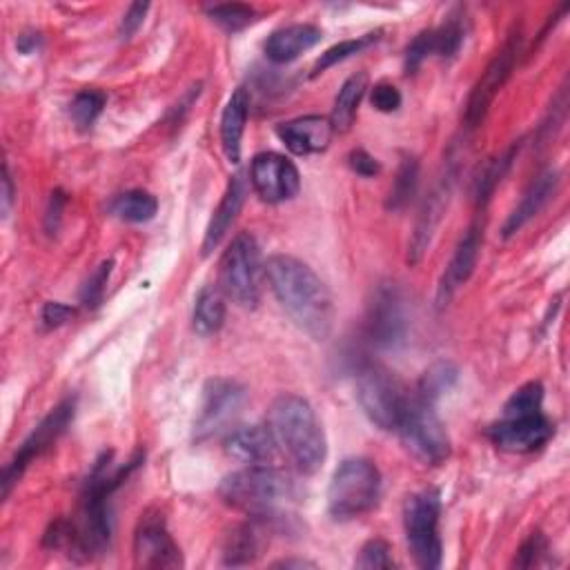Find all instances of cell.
<instances>
[{"label":"cell","instance_id":"cell-11","mask_svg":"<svg viewBox=\"0 0 570 570\" xmlns=\"http://www.w3.org/2000/svg\"><path fill=\"white\" fill-rule=\"evenodd\" d=\"M77 414V399H65L60 401L36 428L30 433V437L21 444V448L16 451V455L12 457V461L5 466L3 470V479H0V497L8 499L12 488L16 486V481L23 477V472L27 470V466L38 459L47 448H52L62 433L69 428V423L75 421Z\"/></svg>","mask_w":570,"mask_h":570},{"label":"cell","instance_id":"cell-7","mask_svg":"<svg viewBox=\"0 0 570 570\" xmlns=\"http://www.w3.org/2000/svg\"><path fill=\"white\" fill-rule=\"evenodd\" d=\"M397 433L403 448L425 466H442L453 453L448 431L435 412V403L421 397L410 399Z\"/></svg>","mask_w":570,"mask_h":570},{"label":"cell","instance_id":"cell-39","mask_svg":"<svg viewBox=\"0 0 570 570\" xmlns=\"http://www.w3.org/2000/svg\"><path fill=\"white\" fill-rule=\"evenodd\" d=\"M401 92L392 86V83H377L373 88V94H371V103L377 112H384V114H392L401 107Z\"/></svg>","mask_w":570,"mask_h":570},{"label":"cell","instance_id":"cell-40","mask_svg":"<svg viewBox=\"0 0 570 570\" xmlns=\"http://www.w3.org/2000/svg\"><path fill=\"white\" fill-rule=\"evenodd\" d=\"M148 12H150L148 3H132L127 8V12L123 14V21H121V27H118V36L123 41H129L142 27V23H146Z\"/></svg>","mask_w":570,"mask_h":570},{"label":"cell","instance_id":"cell-18","mask_svg":"<svg viewBox=\"0 0 570 570\" xmlns=\"http://www.w3.org/2000/svg\"><path fill=\"white\" fill-rule=\"evenodd\" d=\"M278 138L293 155L308 157L326 152L332 142L334 127L326 116H301L276 127Z\"/></svg>","mask_w":570,"mask_h":570},{"label":"cell","instance_id":"cell-9","mask_svg":"<svg viewBox=\"0 0 570 570\" xmlns=\"http://www.w3.org/2000/svg\"><path fill=\"white\" fill-rule=\"evenodd\" d=\"M261 250L250 232L232 239L219 263L221 293L243 308H254L261 295Z\"/></svg>","mask_w":570,"mask_h":570},{"label":"cell","instance_id":"cell-42","mask_svg":"<svg viewBox=\"0 0 570 570\" xmlns=\"http://www.w3.org/2000/svg\"><path fill=\"white\" fill-rule=\"evenodd\" d=\"M75 317H77V308L58 304V301H49L43 308V323H45V328H58V326L71 321Z\"/></svg>","mask_w":570,"mask_h":570},{"label":"cell","instance_id":"cell-22","mask_svg":"<svg viewBox=\"0 0 570 570\" xmlns=\"http://www.w3.org/2000/svg\"><path fill=\"white\" fill-rule=\"evenodd\" d=\"M323 38V32L317 25H288L272 32V36L265 41V56L276 62L285 65L297 60L304 52L319 45Z\"/></svg>","mask_w":570,"mask_h":570},{"label":"cell","instance_id":"cell-5","mask_svg":"<svg viewBox=\"0 0 570 570\" xmlns=\"http://www.w3.org/2000/svg\"><path fill=\"white\" fill-rule=\"evenodd\" d=\"M381 497L379 468L362 457L337 466L328 486V513L334 522H352L377 509Z\"/></svg>","mask_w":570,"mask_h":570},{"label":"cell","instance_id":"cell-17","mask_svg":"<svg viewBox=\"0 0 570 570\" xmlns=\"http://www.w3.org/2000/svg\"><path fill=\"white\" fill-rule=\"evenodd\" d=\"M481 239H483L481 228H479V224H475L468 228V232L457 243V248L440 278V285H437V308L440 310L453 301L457 290L472 276L477 261H479Z\"/></svg>","mask_w":570,"mask_h":570},{"label":"cell","instance_id":"cell-46","mask_svg":"<svg viewBox=\"0 0 570 570\" xmlns=\"http://www.w3.org/2000/svg\"><path fill=\"white\" fill-rule=\"evenodd\" d=\"M274 566L276 568H315V563L306 561V559H283V561H276Z\"/></svg>","mask_w":570,"mask_h":570},{"label":"cell","instance_id":"cell-21","mask_svg":"<svg viewBox=\"0 0 570 570\" xmlns=\"http://www.w3.org/2000/svg\"><path fill=\"white\" fill-rule=\"evenodd\" d=\"M559 187V172L557 170H546L542 172L524 192L522 201L517 203V207L511 212V217L506 219L504 228H502V237L511 239L513 235H517L528 221H533L537 214L548 205V201L555 196Z\"/></svg>","mask_w":570,"mask_h":570},{"label":"cell","instance_id":"cell-32","mask_svg":"<svg viewBox=\"0 0 570 570\" xmlns=\"http://www.w3.org/2000/svg\"><path fill=\"white\" fill-rule=\"evenodd\" d=\"M379 41V32L377 34H366V36H360V38H350V41H341L337 45H332L330 49H326L319 60L315 62L312 67V77H319L323 75V71H328L330 67L352 58L354 54H362L364 49H368L371 45H375Z\"/></svg>","mask_w":570,"mask_h":570},{"label":"cell","instance_id":"cell-6","mask_svg":"<svg viewBox=\"0 0 570 570\" xmlns=\"http://www.w3.org/2000/svg\"><path fill=\"white\" fill-rule=\"evenodd\" d=\"M442 517V494L435 488H428L408 497L403 506V531L408 548L419 568L435 570L442 566L444 546L440 535Z\"/></svg>","mask_w":570,"mask_h":570},{"label":"cell","instance_id":"cell-27","mask_svg":"<svg viewBox=\"0 0 570 570\" xmlns=\"http://www.w3.org/2000/svg\"><path fill=\"white\" fill-rule=\"evenodd\" d=\"M159 201L150 192L129 190L114 198L112 214L125 224H148L157 217Z\"/></svg>","mask_w":570,"mask_h":570},{"label":"cell","instance_id":"cell-36","mask_svg":"<svg viewBox=\"0 0 570 570\" xmlns=\"http://www.w3.org/2000/svg\"><path fill=\"white\" fill-rule=\"evenodd\" d=\"M356 568H366V570H390V568H395L390 544L384 542V539H371L362 548L360 559H356Z\"/></svg>","mask_w":570,"mask_h":570},{"label":"cell","instance_id":"cell-25","mask_svg":"<svg viewBox=\"0 0 570 570\" xmlns=\"http://www.w3.org/2000/svg\"><path fill=\"white\" fill-rule=\"evenodd\" d=\"M368 90V75L366 71H360V75H352L339 90L337 99H334V107L330 114V123L334 127V134H345L354 118H356V110H360L364 96Z\"/></svg>","mask_w":570,"mask_h":570},{"label":"cell","instance_id":"cell-26","mask_svg":"<svg viewBox=\"0 0 570 570\" xmlns=\"http://www.w3.org/2000/svg\"><path fill=\"white\" fill-rule=\"evenodd\" d=\"M194 330L201 337H212L217 334L224 323H226V297L221 293V288H214V285H207L203 288L194 301Z\"/></svg>","mask_w":570,"mask_h":570},{"label":"cell","instance_id":"cell-43","mask_svg":"<svg viewBox=\"0 0 570 570\" xmlns=\"http://www.w3.org/2000/svg\"><path fill=\"white\" fill-rule=\"evenodd\" d=\"M67 196L62 190H54L49 205H47V214H45V230L47 235H56L60 228V219H62V209H65Z\"/></svg>","mask_w":570,"mask_h":570},{"label":"cell","instance_id":"cell-44","mask_svg":"<svg viewBox=\"0 0 570 570\" xmlns=\"http://www.w3.org/2000/svg\"><path fill=\"white\" fill-rule=\"evenodd\" d=\"M16 192H14V181L10 174V166H3V192H0V212H3V219L10 217L12 205H14Z\"/></svg>","mask_w":570,"mask_h":570},{"label":"cell","instance_id":"cell-3","mask_svg":"<svg viewBox=\"0 0 570 570\" xmlns=\"http://www.w3.org/2000/svg\"><path fill=\"white\" fill-rule=\"evenodd\" d=\"M219 494L235 511L254 520H274L285 506L297 502L299 486L288 472L263 464L228 475L219 486Z\"/></svg>","mask_w":570,"mask_h":570},{"label":"cell","instance_id":"cell-1","mask_svg":"<svg viewBox=\"0 0 570 570\" xmlns=\"http://www.w3.org/2000/svg\"><path fill=\"white\" fill-rule=\"evenodd\" d=\"M263 272L288 317L315 341H326L334 328V301L317 272L288 254H274Z\"/></svg>","mask_w":570,"mask_h":570},{"label":"cell","instance_id":"cell-31","mask_svg":"<svg viewBox=\"0 0 570 570\" xmlns=\"http://www.w3.org/2000/svg\"><path fill=\"white\" fill-rule=\"evenodd\" d=\"M417 187H419V161L414 157H406L401 161V168H399L397 179L392 183V190L388 194L386 207L392 209V212L403 209L412 201V196L417 194Z\"/></svg>","mask_w":570,"mask_h":570},{"label":"cell","instance_id":"cell-20","mask_svg":"<svg viewBox=\"0 0 570 570\" xmlns=\"http://www.w3.org/2000/svg\"><path fill=\"white\" fill-rule=\"evenodd\" d=\"M276 451L278 446L267 425H241L226 437V453L246 466L270 464Z\"/></svg>","mask_w":570,"mask_h":570},{"label":"cell","instance_id":"cell-37","mask_svg":"<svg viewBox=\"0 0 570 570\" xmlns=\"http://www.w3.org/2000/svg\"><path fill=\"white\" fill-rule=\"evenodd\" d=\"M428 56H433V30H423L406 49V71L414 75V71L423 65Z\"/></svg>","mask_w":570,"mask_h":570},{"label":"cell","instance_id":"cell-35","mask_svg":"<svg viewBox=\"0 0 570 570\" xmlns=\"http://www.w3.org/2000/svg\"><path fill=\"white\" fill-rule=\"evenodd\" d=\"M112 267H114V261H103L92 274L90 278L86 281L83 290H81V301L86 308L94 310L101 306L103 297H105V290H107V281H110V274H112Z\"/></svg>","mask_w":570,"mask_h":570},{"label":"cell","instance_id":"cell-33","mask_svg":"<svg viewBox=\"0 0 570 570\" xmlns=\"http://www.w3.org/2000/svg\"><path fill=\"white\" fill-rule=\"evenodd\" d=\"M207 16L212 19V23H217L221 30L237 34L243 32L246 27H250L256 21V10L243 3H224V5H214L207 10Z\"/></svg>","mask_w":570,"mask_h":570},{"label":"cell","instance_id":"cell-29","mask_svg":"<svg viewBox=\"0 0 570 570\" xmlns=\"http://www.w3.org/2000/svg\"><path fill=\"white\" fill-rule=\"evenodd\" d=\"M520 142H515V146H511L502 157H497L494 161H490V166L483 170V174L479 176V181H477V190H475V201L483 207L488 201H490V196L494 194V190H497V185L504 181V176L509 174V170L513 168V163H515V159H517V155H520Z\"/></svg>","mask_w":570,"mask_h":570},{"label":"cell","instance_id":"cell-24","mask_svg":"<svg viewBox=\"0 0 570 570\" xmlns=\"http://www.w3.org/2000/svg\"><path fill=\"white\" fill-rule=\"evenodd\" d=\"M263 531L261 520L239 524L230 531L224 544V563L226 566H248L261 557L263 550Z\"/></svg>","mask_w":570,"mask_h":570},{"label":"cell","instance_id":"cell-14","mask_svg":"<svg viewBox=\"0 0 570 570\" xmlns=\"http://www.w3.org/2000/svg\"><path fill=\"white\" fill-rule=\"evenodd\" d=\"M250 183L265 203H285L299 194L301 174L297 166L276 152H263L252 159Z\"/></svg>","mask_w":570,"mask_h":570},{"label":"cell","instance_id":"cell-28","mask_svg":"<svg viewBox=\"0 0 570 570\" xmlns=\"http://www.w3.org/2000/svg\"><path fill=\"white\" fill-rule=\"evenodd\" d=\"M459 379V368L453 362H437L428 368L419 381L417 397L437 403L442 395H446L451 388H455Z\"/></svg>","mask_w":570,"mask_h":570},{"label":"cell","instance_id":"cell-34","mask_svg":"<svg viewBox=\"0 0 570 570\" xmlns=\"http://www.w3.org/2000/svg\"><path fill=\"white\" fill-rule=\"evenodd\" d=\"M105 103H107V99H105L103 92H99V90H86V92L77 94L75 101H71V105H69V116H71V121H75V125H77L79 129L86 132V129H90V127L96 123V118L103 114Z\"/></svg>","mask_w":570,"mask_h":570},{"label":"cell","instance_id":"cell-38","mask_svg":"<svg viewBox=\"0 0 570 570\" xmlns=\"http://www.w3.org/2000/svg\"><path fill=\"white\" fill-rule=\"evenodd\" d=\"M548 552V542L542 533H533L517 550L513 566L517 568H533L539 563V559Z\"/></svg>","mask_w":570,"mask_h":570},{"label":"cell","instance_id":"cell-8","mask_svg":"<svg viewBox=\"0 0 570 570\" xmlns=\"http://www.w3.org/2000/svg\"><path fill=\"white\" fill-rule=\"evenodd\" d=\"M356 399L377 428L397 433L412 397H408L403 384L388 368L366 364L356 375Z\"/></svg>","mask_w":570,"mask_h":570},{"label":"cell","instance_id":"cell-23","mask_svg":"<svg viewBox=\"0 0 570 570\" xmlns=\"http://www.w3.org/2000/svg\"><path fill=\"white\" fill-rule=\"evenodd\" d=\"M248 114H250V99H248V92L243 88H239L230 96V101L221 114V146H224L228 161L235 166L241 161V140H243Z\"/></svg>","mask_w":570,"mask_h":570},{"label":"cell","instance_id":"cell-12","mask_svg":"<svg viewBox=\"0 0 570 570\" xmlns=\"http://www.w3.org/2000/svg\"><path fill=\"white\" fill-rule=\"evenodd\" d=\"M134 563L138 568H181L183 555L174 542L166 515L150 509L140 515L134 533Z\"/></svg>","mask_w":570,"mask_h":570},{"label":"cell","instance_id":"cell-30","mask_svg":"<svg viewBox=\"0 0 570 570\" xmlns=\"http://www.w3.org/2000/svg\"><path fill=\"white\" fill-rule=\"evenodd\" d=\"M466 21L461 14H451L440 27L433 30V56L453 58L466 41Z\"/></svg>","mask_w":570,"mask_h":570},{"label":"cell","instance_id":"cell-4","mask_svg":"<svg viewBox=\"0 0 570 570\" xmlns=\"http://www.w3.org/2000/svg\"><path fill=\"white\" fill-rule=\"evenodd\" d=\"M555 435V423L544 414V386L528 381L504 406V417L488 428L490 442L506 453L526 455L544 448Z\"/></svg>","mask_w":570,"mask_h":570},{"label":"cell","instance_id":"cell-2","mask_svg":"<svg viewBox=\"0 0 570 570\" xmlns=\"http://www.w3.org/2000/svg\"><path fill=\"white\" fill-rule=\"evenodd\" d=\"M267 428L278 451L285 453L297 470L315 475L323 466L328 442L308 399L299 395L276 397L267 410Z\"/></svg>","mask_w":570,"mask_h":570},{"label":"cell","instance_id":"cell-13","mask_svg":"<svg viewBox=\"0 0 570 570\" xmlns=\"http://www.w3.org/2000/svg\"><path fill=\"white\" fill-rule=\"evenodd\" d=\"M246 397V388L239 381L226 377L209 379L203 388V401L194 423L196 437L205 440L224 431V428L241 412Z\"/></svg>","mask_w":570,"mask_h":570},{"label":"cell","instance_id":"cell-45","mask_svg":"<svg viewBox=\"0 0 570 570\" xmlns=\"http://www.w3.org/2000/svg\"><path fill=\"white\" fill-rule=\"evenodd\" d=\"M16 47L21 54H34L41 47V34H23L16 41Z\"/></svg>","mask_w":570,"mask_h":570},{"label":"cell","instance_id":"cell-19","mask_svg":"<svg viewBox=\"0 0 570 570\" xmlns=\"http://www.w3.org/2000/svg\"><path fill=\"white\" fill-rule=\"evenodd\" d=\"M246 194H248L246 181L239 174H235L228 181V187H226V192L221 196V203H219L217 209H214L212 219L207 224V230H205V237H203V246H201V254L203 256H209L214 250L221 246V241L226 239V235L230 232V228L235 226L237 217L243 209Z\"/></svg>","mask_w":570,"mask_h":570},{"label":"cell","instance_id":"cell-41","mask_svg":"<svg viewBox=\"0 0 570 570\" xmlns=\"http://www.w3.org/2000/svg\"><path fill=\"white\" fill-rule=\"evenodd\" d=\"M347 166H350V170L354 174H360L364 179H373V176H377L381 172L379 161L373 155H368L366 150H352L347 155Z\"/></svg>","mask_w":570,"mask_h":570},{"label":"cell","instance_id":"cell-10","mask_svg":"<svg viewBox=\"0 0 570 570\" xmlns=\"http://www.w3.org/2000/svg\"><path fill=\"white\" fill-rule=\"evenodd\" d=\"M522 43H524L522 25H515L513 32L509 34L506 43L502 45V49L494 54V58L488 62V67L483 69V75L479 77V81L475 83V88H472V92L468 96L466 112H464L466 129H477L483 123V118H486L494 96L502 92V88L513 77L517 58L522 54Z\"/></svg>","mask_w":570,"mask_h":570},{"label":"cell","instance_id":"cell-15","mask_svg":"<svg viewBox=\"0 0 570 570\" xmlns=\"http://www.w3.org/2000/svg\"><path fill=\"white\" fill-rule=\"evenodd\" d=\"M368 339L377 347H397L406 339V315L401 306V297L395 285H381L371 304L368 323H366Z\"/></svg>","mask_w":570,"mask_h":570},{"label":"cell","instance_id":"cell-16","mask_svg":"<svg viewBox=\"0 0 570 570\" xmlns=\"http://www.w3.org/2000/svg\"><path fill=\"white\" fill-rule=\"evenodd\" d=\"M453 185H455V172H446V176L435 185V190L428 194V198L423 201V207L417 217L414 224V232L408 246V261L410 263H419L421 256L425 254V250L431 248L444 214L448 209L451 203V194H453Z\"/></svg>","mask_w":570,"mask_h":570}]
</instances>
